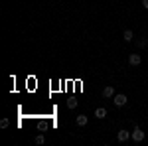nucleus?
Listing matches in <instances>:
<instances>
[{"mask_svg": "<svg viewBox=\"0 0 148 146\" xmlns=\"http://www.w3.org/2000/svg\"><path fill=\"white\" fill-rule=\"evenodd\" d=\"M123 40H125V42H132V40H134V34H132V30H125V34H123Z\"/></svg>", "mask_w": 148, "mask_h": 146, "instance_id": "6", "label": "nucleus"}, {"mask_svg": "<svg viewBox=\"0 0 148 146\" xmlns=\"http://www.w3.org/2000/svg\"><path fill=\"white\" fill-rule=\"evenodd\" d=\"M148 45V40L146 38H144V40H140V42H138V47H146Z\"/></svg>", "mask_w": 148, "mask_h": 146, "instance_id": "12", "label": "nucleus"}, {"mask_svg": "<svg viewBox=\"0 0 148 146\" xmlns=\"http://www.w3.org/2000/svg\"><path fill=\"white\" fill-rule=\"evenodd\" d=\"M105 117H107V109L99 107V109L95 111V119H105Z\"/></svg>", "mask_w": 148, "mask_h": 146, "instance_id": "7", "label": "nucleus"}, {"mask_svg": "<svg viewBox=\"0 0 148 146\" xmlns=\"http://www.w3.org/2000/svg\"><path fill=\"white\" fill-rule=\"evenodd\" d=\"M103 97H105V99H111V97H114V87H113V85H107V87L103 89Z\"/></svg>", "mask_w": 148, "mask_h": 146, "instance_id": "4", "label": "nucleus"}, {"mask_svg": "<svg viewBox=\"0 0 148 146\" xmlns=\"http://www.w3.org/2000/svg\"><path fill=\"white\" fill-rule=\"evenodd\" d=\"M130 138H132V142H142V140L146 138V134H144V130H142V128L134 126V130L130 132Z\"/></svg>", "mask_w": 148, "mask_h": 146, "instance_id": "1", "label": "nucleus"}, {"mask_svg": "<svg viewBox=\"0 0 148 146\" xmlns=\"http://www.w3.org/2000/svg\"><path fill=\"white\" fill-rule=\"evenodd\" d=\"M67 107H69V109H75V107H77V101H75V99H69V101H67Z\"/></svg>", "mask_w": 148, "mask_h": 146, "instance_id": "11", "label": "nucleus"}, {"mask_svg": "<svg viewBox=\"0 0 148 146\" xmlns=\"http://www.w3.org/2000/svg\"><path fill=\"white\" fill-rule=\"evenodd\" d=\"M113 103H114V107H125L126 103H128V99H126L125 93H119V95L113 97Z\"/></svg>", "mask_w": 148, "mask_h": 146, "instance_id": "2", "label": "nucleus"}, {"mask_svg": "<svg viewBox=\"0 0 148 146\" xmlns=\"http://www.w3.org/2000/svg\"><path fill=\"white\" fill-rule=\"evenodd\" d=\"M44 142H46V136H44V134L36 136V144H44Z\"/></svg>", "mask_w": 148, "mask_h": 146, "instance_id": "9", "label": "nucleus"}, {"mask_svg": "<svg viewBox=\"0 0 148 146\" xmlns=\"http://www.w3.org/2000/svg\"><path fill=\"white\" fill-rule=\"evenodd\" d=\"M128 63H130V65H140V63H142V56H140V53H130V56H128Z\"/></svg>", "mask_w": 148, "mask_h": 146, "instance_id": "3", "label": "nucleus"}, {"mask_svg": "<svg viewBox=\"0 0 148 146\" xmlns=\"http://www.w3.org/2000/svg\"><path fill=\"white\" fill-rule=\"evenodd\" d=\"M142 8H144V10H148V0H142Z\"/></svg>", "mask_w": 148, "mask_h": 146, "instance_id": "13", "label": "nucleus"}, {"mask_svg": "<svg viewBox=\"0 0 148 146\" xmlns=\"http://www.w3.org/2000/svg\"><path fill=\"white\" fill-rule=\"evenodd\" d=\"M8 124H10L8 119H2V121H0V128H8Z\"/></svg>", "mask_w": 148, "mask_h": 146, "instance_id": "10", "label": "nucleus"}, {"mask_svg": "<svg viewBox=\"0 0 148 146\" xmlns=\"http://www.w3.org/2000/svg\"><path fill=\"white\" fill-rule=\"evenodd\" d=\"M87 121H89V119H87V114H79V117H77V126H85Z\"/></svg>", "mask_w": 148, "mask_h": 146, "instance_id": "8", "label": "nucleus"}, {"mask_svg": "<svg viewBox=\"0 0 148 146\" xmlns=\"http://www.w3.org/2000/svg\"><path fill=\"white\" fill-rule=\"evenodd\" d=\"M128 138H130V132H126L125 128H123V130H119V134H116V140H119V142H126Z\"/></svg>", "mask_w": 148, "mask_h": 146, "instance_id": "5", "label": "nucleus"}]
</instances>
